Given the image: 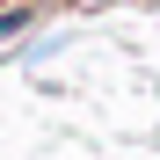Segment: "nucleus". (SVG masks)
Masks as SVG:
<instances>
[{
    "label": "nucleus",
    "instance_id": "f257e3e1",
    "mask_svg": "<svg viewBox=\"0 0 160 160\" xmlns=\"http://www.w3.org/2000/svg\"><path fill=\"white\" fill-rule=\"evenodd\" d=\"M22 22H29V15H22V8H8V15H0V37H15Z\"/></svg>",
    "mask_w": 160,
    "mask_h": 160
}]
</instances>
